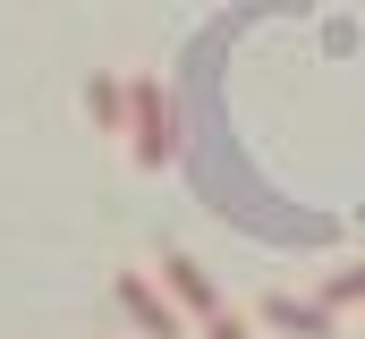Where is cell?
I'll return each instance as SVG.
<instances>
[{
	"label": "cell",
	"mask_w": 365,
	"mask_h": 339,
	"mask_svg": "<svg viewBox=\"0 0 365 339\" xmlns=\"http://www.w3.org/2000/svg\"><path fill=\"white\" fill-rule=\"evenodd\" d=\"M128 153H136V170L179 162V110H170L162 77H128Z\"/></svg>",
	"instance_id": "cell-1"
},
{
	"label": "cell",
	"mask_w": 365,
	"mask_h": 339,
	"mask_svg": "<svg viewBox=\"0 0 365 339\" xmlns=\"http://www.w3.org/2000/svg\"><path fill=\"white\" fill-rule=\"evenodd\" d=\"M153 271H162V297H170L179 314H195V323H212V314H221V288L204 280V263H195V254H179V246H170Z\"/></svg>",
	"instance_id": "cell-2"
},
{
	"label": "cell",
	"mask_w": 365,
	"mask_h": 339,
	"mask_svg": "<svg viewBox=\"0 0 365 339\" xmlns=\"http://www.w3.org/2000/svg\"><path fill=\"white\" fill-rule=\"evenodd\" d=\"M119 314H128L145 339H179V306H170L145 271H119Z\"/></svg>",
	"instance_id": "cell-3"
},
{
	"label": "cell",
	"mask_w": 365,
	"mask_h": 339,
	"mask_svg": "<svg viewBox=\"0 0 365 339\" xmlns=\"http://www.w3.org/2000/svg\"><path fill=\"white\" fill-rule=\"evenodd\" d=\"M264 323H272V331H289V339H331V331H340V314H331L323 297H289V288H272V297H264Z\"/></svg>",
	"instance_id": "cell-4"
},
{
	"label": "cell",
	"mask_w": 365,
	"mask_h": 339,
	"mask_svg": "<svg viewBox=\"0 0 365 339\" xmlns=\"http://www.w3.org/2000/svg\"><path fill=\"white\" fill-rule=\"evenodd\" d=\"M86 110H93V127L128 136V77H86Z\"/></svg>",
	"instance_id": "cell-5"
},
{
	"label": "cell",
	"mask_w": 365,
	"mask_h": 339,
	"mask_svg": "<svg viewBox=\"0 0 365 339\" xmlns=\"http://www.w3.org/2000/svg\"><path fill=\"white\" fill-rule=\"evenodd\" d=\"M323 306L340 314V306H365V263H340L331 280H323Z\"/></svg>",
	"instance_id": "cell-6"
},
{
	"label": "cell",
	"mask_w": 365,
	"mask_h": 339,
	"mask_svg": "<svg viewBox=\"0 0 365 339\" xmlns=\"http://www.w3.org/2000/svg\"><path fill=\"white\" fill-rule=\"evenodd\" d=\"M204 339H247V323H238V314H212V323H204Z\"/></svg>",
	"instance_id": "cell-7"
}]
</instances>
